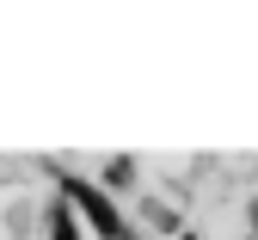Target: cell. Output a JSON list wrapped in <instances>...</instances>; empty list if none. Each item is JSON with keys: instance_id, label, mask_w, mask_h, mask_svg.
Instances as JSON below:
<instances>
[{"instance_id": "obj_1", "label": "cell", "mask_w": 258, "mask_h": 240, "mask_svg": "<svg viewBox=\"0 0 258 240\" xmlns=\"http://www.w3.org/2000/svg\"><path fill=\"white\" fill-rule=\"evenodd\" d=\"M61 191H68V197L80 203V210H86L92 222H99V234H105V240H129V234H123V222H117V210H111V197H105V191H92V185H80V179H68V185H61Z\"/></svg>"}, {"instance_id": "obj_2", "label": "cell", "mask_w": 258, "mask_h": 240, "mask_svg": "<svg viewBox=\"0 0 258 240\" xmlns=\"http://www.w3.org/2000/svg\"><path fill=\"white\" fill-rule=\"evenodd\" d=\"M49 240H74V216H68V210H61V203H55V210H49Z\"/></svg>"}]
</instances>
